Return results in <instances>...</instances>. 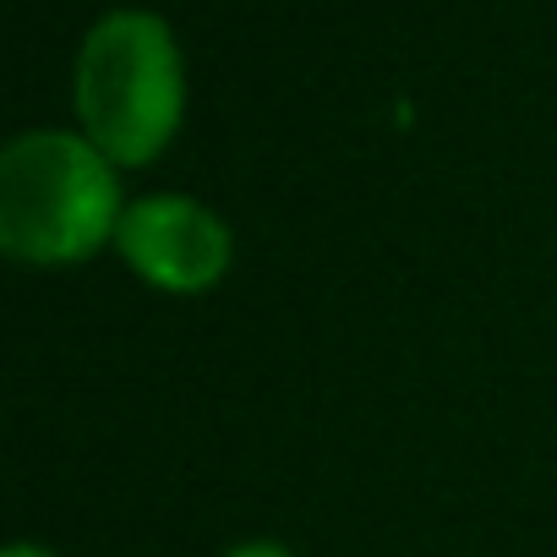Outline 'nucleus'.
Returning <instances> with one entry per match:
<instances>
[{"label":"nucleus","instance_id":"obj_1","mask_svg":"<svg viewBox=\"0 0 557 557\" xmlns=\"http://www.w3.org/2000/svg\"><path fill=\"white\" fill-rule=\"evenodd\" d=\"M126 213L121 170L66 126H39L0 148V251L17 268H77L115 246Z\"/></svg>","mask_w":557,"mask_h":557},{"label":"nucleus","instance_id":"obj_2","mask_svg":"<svg viewBox=\"0 0 557 557\" xmlns=\"http://www.w3.org/2000/svg\"><path fill=\"white\" fill-rule=\"evenodd\" d=\"M77 132L115 164H153L186 121V55L159 12H110L88 28L72 66Z\"/></svg>","mask_w":557,"mask_h":557},{"label":"nucleus","instance_id":"obj_3","mask_svg":"<svg viewBox=\"0 0 557 557\" xmlns=\"http://www.w3.org/2000/svg\"><path fill=\"white\" fill-rule=\"evenodd\" d=\"M115 251L143 285L164 296H202L230 273L235 235L208 202L186 191H148L126 202Z\"/></svg>","mask_w":557,"mask_h":557},{"label":"nucleus","instance_id":"obj_4","mask_svg":"<svg viewBox=\"0 0 557 557\" xmlns=\"http://www.w3.org/2000/svg\"><path fill=\"white\" fill-rule=\"evenodd\" d=\"M224 557H296L285 541H240V546H230Z\"/></svg>","mask_w":557,"mask_h":557},{"label":"nucleus","instance_id":"obj_5","mask_svg":"<svg viewBox=\"0 0 557 557\" xmlns=\"http://www.w3.org/2000/svg\"><path fill=\"white\" fill-rule=\"evenodd\" d=\"M7 557H55V552L39 546V541H17V546H7Z\"/></svg>","mask_w":557,"mask_h":557}]
</instances>
